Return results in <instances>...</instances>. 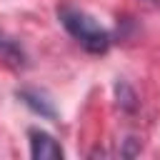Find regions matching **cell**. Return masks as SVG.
Listing matches in <instances>:
<instances>
[{"instance_id":"obj_1","label":"cell","mask_w":160,"mask_h":160,"mask_svg":"<svg viewBox=\"0 0 160 160\" xmlns=\"http://www.w3.org/2000/svg\"><path fill=\"white\" fill-rule=\"evenodd\" d=\"M58 20L88 52H92V55L108 52V48L112 42L110 32L105 28H100V22L92 15H88L85 10L72 8V5H60L58 8Z\"/></svg>"},{"instance_id":"obj_2","label":"cell","mask_w":160,"mask_h":160,"mask_svg":"<svg viewBox=\"0 0 160 160\" xmlns=\"http://www.w3.org/2000/svg\"><path fill=\"white\" fill-rule=\"evenodd\" d=\"M28 138H30V155H32L35 160H62L65 152H62L60 142H58L50 132L32 128V130L28 132Z\"/></svg>"},{"instance_id":"obj_3","label":"cell","mask_w":160,"mask_h":160,"mask_svg":"<svg viewBox=\"0 0 160 160\" xmlns=\"http://www.w3.org/2000/svg\"><path fill=\"white\" fill-rule=\"evenodd\" d=\"M18 100H22V102H25L35 115H40V118L52 120V118L58 115L52 100H48V95L40 92V90H35V88H22V90H18Z\"/></svg>"},{"instance_id":"obj_4","label":"cell","mask_w":160,"mask_h":160,"mask_svg":"<svg viewBox=\"0 0 160 160\" xmlns=\"http://www.w3.org/2000/svg\"><path fill=\"white\" fill-rule=\"evenodd\" d=\"M0 58L5 62H10L12 68H25L28 65V55H25L22 45L15 38H10L8 32H2V30H0Z\"/></svg>"}]
</instances>
